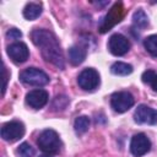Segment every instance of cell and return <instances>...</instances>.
<instances>
[{"label": "cell", "instance_id": "8992f818", "mask_svg": "<svg viewBox=\"0 0 157 157\" xmlns=\"http://www.w3.org/2000/svg\"><path fill=\"white\" fill-rule=\"evenodd\" d=\"M99 82H101L99 74L94 69H92V67L83 69L78 74V76H77V83L85 91H93V90H96L98 87Z\"/></svg>", "mask_w": 157, "mask_h": 157}, {"label": "cell", "instance_id": "3957f363", "mask_svg": "<svg viewBox=\"0 0 157 157\" xmlns=\"http://www.w3.org/2000/svg\"><path fill=\"white\" fill-rule=\"evenodd\" d=\"M124 17V6L121 1H117L113 4V6L108 10V12L105 13V16L102 18L99 26H98V31L101 33H107L108 31H110L117 23H119Z\"/></svg>", "mask_w": 157, "mask_h": 157}, {"label": "cell", "instance_id": "d4e9b609", "mask_svg": "<svg viewBox=\"0 0 157 157\" xmlns=\"http://www.w3.org/2000/svg\"><path fill=\"white\" fill-rule=\"evenodd\" d=\"M39 157H52V156H49V155H42V156H39Z\"/></svg>", "mask_w": 157, "mask_h": 157}, {"label": "cell", "instance_id": "e0dca14e", "mask_svg": "<svg viewBox=\"0 0 157 157\" xmlns=\"http://www.w3.org/2000/svg\"><path fill=\"white\" fill-rule=\"evenodd\" d=\"M132 23L136 27H139V28H145V27L148 26V17H147V15L145 13L144 10L139 9L137 11L134 12V15H132Z\"/></svg>", "mask_w": 157, "mask_h": 157}, {"label": "cell", "instance_id": "277c9868", "mask_svg": "<svg viewBox=\"0 0 157 157\" xmlns=\"http://www.w3.org/2000/svg\"><path fill=\"white\" fill-rule=\"evenodd\" d=\"M20 80L31 86H44L49 82V76L38 67H27L20 74Z\"/></svg>", "mask_w": 157, "mask_h": 157}, {"label": "cell", "instance_id": "8fae6325", "mask_svg": "<svg viewBox=\"0 0 157 157\" xmlns=\"http://www.w3.org/2000/svg\"><path fill=\"white\" fill-rule=\"evenodd\" d=\"M7 55L16 64L25 63L29 56L28 47L22 42H15L7 47Z\"/></svg>", "mask_w": 157, "mask_h": 157}, {"label": "cell", "instance_id": "9a60e30c", "mask_svg": "<svg viewBox=\"0 0 157 157\" xmlns=\"http://www.w3.org/2000/svg\"><path fill=\"white\" fill-rule=\"evenodd\" d=\"M110 71L112 74L118 75V76H126L132 72V66L123 61H117L110 66Z\"/></svg>", "mask_w": 157, "mask_h": 157}, {"label": "cell", "instance_id": "ffe728a7", "mask_svg": "<svg viewBox=\"0 0 157 157\" xmlns=\"http://www.w3.org/2000/svg\"><path fill=\"white\" fill-rule=\"evenodd\" d=\"M17 153L20 157H32L34 155V148L28 142H22L17 148Z\"/></svg>", "mask_w": 157, "mask_h": 157}, {"label": "cell", "instance_id": "7c38bea8", "mask_svg": "<svg viewBox=\"0 0 157 157\" xmlns=\"http://www.w3.org/2000/svg\"><path fill=\"white\" fill-rule=\"evenodd\" d=\"M49 96L45 90L36 88L26 94V103L33 109H40L48 103Z\"/></svg>", "mask_w": 157, "mask_h": 157}, {"label": "cell", "instance_id": "52a82bcc", "mask_svg": "<svg viewBox=\"0 0 157 157\" xmlns=\"http://www.w3.org/2000/svg\"><path fill=\"white\" fill-rule=\"evenodd\" d=\"M0 135H1L2 140L7 141V142H15L25 135V126L21 121H17V120L9 121L2 125Z\"/></svg>", "mask_w": 157, "mask_h": 157}, {"label": "cell", "instance_id": "ba28073f", "mask_svg": "<svg viewBox=\"0 0 157 157\" xmlns=\"http://www.w3.org/2000/svg\"><path fill=\"white\" fill-rule=\"evenodd\" d=\"M108 49L113 55L121 56L129 52L130 42L125 36H123L120 33H115V34L110 36V38L108 40Z\"/></svg>", "mask_w": 157, "mask_h": 157}, {"label": "cell", "instance_id": "44dd1931", "mask_svg": "<svg viewBox=\"0 0 157 157\" xmlns=\"http://www.w3.org/2000/svg\"><path fill=\"white\" fill-rule=\"evenodd\" d=\"M67 103H69V99L65 96H56L53 102V108L54 110H64Z\"/></svg>", "mask_w": 157, "mask_h": 157}, {"label": "cell", "instance_id": "7402d4cb", "mask_svg": "<svg viewBox=\"0 0 157 157\" xmlns=\"http://www.w3.org/2000/svg\"><path fill=\"white\" fill-rule=\"evenodd\" d=\"M22 37V32L17 28H10L6 32V38L7 39H20Z\"/></svg>", "mask_w": 157, "mask_h": 157}, {"label": "cell", "instance_id": "d6986e66", "mask_svg": "<svg viewBox=\"0 0 157 157\" xmlns=\"http://www.w3.org/2000/svg\"><path fill=\"white\" fill-rule=\"evenodd\" d=\"M141 78H142V82L144 83L150 85L151 88L155 92H157V74L153 70H146V71H144Z\"/></svg>", "mask_w": 157, "mask_h": 157}, {"label": "cell", "instance_id": "9c48e42d", "mask_svg": "<svg viewBox=\"0 0 157 157\" xmlns=\"http://www.w3.org/2000/svg\"><path fill=\"white\" fill-rule=\"evenodd\" d=\"M134 120L137 124L155 125L157 123V110L146 104H140L134 113Z\"/></svg>", "mask_w": 157, "mask_h": 157}, {"label": "cell", "instance_id": "4fadbf2b", "mask_svg": "<svg viewBox=\"0 0 157 157\" xmlns=\"http://www.w3.org/2000/svg\"><path fill=\"white\" fill-rule=\"evenodd\" d=\"M86 55H87V50L82 45L76 44L69 49V61L75 66L82 64L86 59Z\"/></svg>", "mask_w": 157, "mask_h": 157}, {"label": "cell", "instance_id": "7a4b0ae2", "mask_svg": "<svg viewBox=\"0 0 157 157\" xmlns=\"http://www.w3.org/2000/svg\"><path fill=\"white\" fill-rule=\"evenodd\" d=\"M37 145L43 152H45L48 155H53V153H58L60 151L61 140L55 130L45 129L39 134Z\"/></svg>", "mask_w": 157, "mask_h": 157}, {"label": "cell", "instance_id": "5b68a950", "mask_svg": "<svg viewBox=\"0 0 157 157\" xmlns=\"http://www.w3.org/2000/svg\"><path fill=\"white\" fill-rule=\"evenodd\" d=\"M134 97L128 91H119L112 94L110 107L117 113H125L134 105Z\"/></svg>", "mask_w": 157, "mask_h": 157}, {"label": "cell", "instance_id": "2e32d148", "mask_svg": "<svg viewBox=\"0 0 157 157\" xmlns=\"http://www.w3.org/2000/svg\"><path fill=\"white\" fill-rule=\"evenodd\" d=\"M90 124H91V121H90V118L88 117H86V115L77 117L75 119V123H74V128H75L76 134H80V135L81 134H85L88 130Z\"/></svg>", "mask_w": 157, "mask_h": 157}, {"label": "cell", "instance_id": "cb8c5ba5", "mask_svg": "<svg viewBox=\"0 0 157 157\" xmlns=\"http://www.w3.org/2000/svg\"><path fill=\"white\" fill-rule=\"evenodd\" d=\"M93 4H94L96 6H99V7H102V6H105V5H108V4H109V1H102V2H99V1H98V2H93Z\"/></svg>", "mask_w": 157, "mask_h": 157}, {"label": "cell", "instance_id": "30bf717a", "mask_svg": "<svg viewBox=\"0 0 157 157\" xmlns=\"http://www.w3.org/2000/svg\"><path fill=\"white\" fill-rule=\"evenodd\" d=\"M150 148H151V141L145 134L139 132L132 136L130 141V151L135 157H141L146 155L150 151Z\"/></svg>", "mask_w": 157, "mask_h": 157}, {"label": "cell", "instance_id": "ac0fdd59", "mask_svg": "<svg viewBox=\"0 0 157 157\" xmlns=\"http://www.w3.org/2000/svg\"><path fill=\"white\" fill-rule=\"evenodd\" d=\"M144 47L150 55L157 58V34L146 37L144 40Z\"/></svg>", "mask_w": 157, "mask_h": 157}, {"label": "cell", "instance_id": "603a6c76", "mask_svg": "<svg viewBox=\"0 0 157 157\" xmlns=\"http://www.w3.org/2000/svg\"><path fill=\"white\" fill-rule=\"evenodd\" d=\"M2 75H4V85H2V94L5 93V90H6V83H7V78H9V75H7V70L4 65L2 67Z\"/></svg>", "mask_w": 157, "mask_h": 157}, {"label": "cell", "instance_id": "6da1fadb", "mask_svg": "<svg viewBox=\"0 0 157 157\" xmlns=\"http://www.w3.org/2000/svg\"><path fill=\"white\" fill-rule=\"evenodd\" d=\"M31 39L36 47L40 49L42 56L59 69H64V56L60 44L53 32L44 28H34L31 32Z\"/></svg>", "mask_w": 157, "mask_h": 157}, {"label": "cell", "instance_id": "5bb4252c", "mask_svg": "<svg viewBox=\"0 0 157 157\" xmlns=\"http://www.w3.org/2000/svg\"><path fill=\"white\" fill-rule=\"evenodd\" d=\"M42 4L38 2H28L23 9V17L28 21L36 20L42 15Z\"/></svg>", "mask_w": 157, "mask_h": 157}]
</instances>
